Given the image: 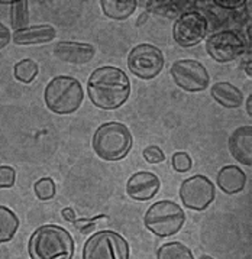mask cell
I'll return each instance as SVG.
<instances>
[{
	"label": "cell",
	"mask_w": 252,
	"mask_h": 259,
	"mask_svg": "<svg viewBox=\"0 0 252 259\" xmlns=\"http://www.w3.org/2000/svg\"><path fill=\"white\" fill-rule=\"evenodd\" d=\"M87 93L97 109L116 110L128 102L131 96V81L125 71L117 67H99L89 77Z\"/></svg>",
	"instance_id": "1"
},
{
	"label": "cell",
	"mask_w": 252,
	"mask_h": 259,
	"mask_svg": "<svg viewBox=\"0 0 252 259\" xmlns=\"http://www.w3.org/2000/svg\"><path fill=\"white\" fill-rule=\"evenodd\" d=\"M75 245L71 233L58 225H44L28 242L31 259H73Z\"/></svg>",
	"instance_id": "2"
},
{
	"label": "cell",
	"mask_w": 252,
	"mask_h": 259,
	"mask_svg": "<svg viewBox=\"0 0 252 259\" xmlns=\"http://www.w3.org/2000/svg\"><path fill=\"white\" fill-rule=\"evenodd\" d=\"M92 146L100 159L115 162L123 159L134 146V138L125 123L107 122L96 129Z\"/></svg>",
	"instance_id": "3"
},
{
	"label": "cell",
	"mask_w": 252,
	"mask_h": 259,
	"mask_svg": "<svg viewBox=\"0 0 252 259\" xmlns=\"http://www.w3.org/2000/svg\"><path fill=\"white\" fill-rule=\"evenodd\" d=\"M47 107L57 114H71L77 112L84 102L81 83L70 75L54 77L44 92Z\"/></svg>",
	"instance_id": "4"
},
{
	"label": "cell",
	"mask_w": 252,
	"mask_h": 259,
	"mask_svg": "<svg viewBox=\"0 0 252 259\" xmlns=\"http://www.w3.org/2000/svg\"><path fill=\"white\" fill-rule=\"evenodd\" d=\"M186 223L183 207L171 200H161L148 208L144 216L145 228L159 238H168L179 233Z\"/></svg>",
	"instance_id": "5"
},
{
	"label": "cell",
	"mask_w": 252,
	"mask_h": 259,
	"mask_svg": "<svg viewBox=\"0 0 252 259\" xmlns=\"http://www.w3.org/2000/svg\"><path fill=\"white\" fill-rule=\"evenodd\" d=\"M129 243L120 233L100 230L86 240L83 259H129Z\"/></svg>",
	"instance_id": "6"
},
{
	"label": "cell",
	"mask_w": 252,
	"mask_h": 259,
	"mask_svg": "<svg viewBox=\"0 0 252 259\" xmlns=\"http://www.w3.org/2000/svg\"><path fill=\"white\" fill-rule=\"evenodd\" d=\"M165 64L162 51L151 44H139L128 55V68L141 80H152L159 75Z\"/></svg>",
	"instance_id": "7"
},
{
	"label": "cell",
	"mask_w": 252,
	"mask_h": 259,
	"mask_svg": "<svg viewBox=\"0 0 252 259\" xmlns=\"http://www.w3.org/2000/svg\"><path fill=\"white\" fill-rule=\"evenodd\" d=\"M248 50L245 36L233 29H223L210 35L206 41V51L216 62H231Z\"/></svg>",
	"instance_id": "8"
},
{
	"label": "cell",
	"mask_w": 252,
	"mask_h": 259,
	"mask_svg": "<svg viewBox=\"0 0 252 259\" xmlns=\"http://www.w3.org/2000/svg\"><path fill=\"white\" fill-rule=\"evenodd\" d=\"M171 77L176 85L189 93L204 92L210 83L209 71L196 60H179L171 65Z\"/></svg>",
	"instance_id": "9"
},
{
	"label": "cell",
	"mask_w": 252,
	"mask_h": 259,
	"mask_svg": "<svg viewBox=\"0 0 252 259\" xmlns=\"http://www.w3.org/2000/svg\"><path fill=\"white\" fill-rule=\"evenodd\" d=\"M216 197L215 184L206 176L196 174L184 180L180 186V198L190 210L203 211L209 207Z\"/></svg>",
	"instance_id": "10"
},
{
	"label": "cell",
	"mask_w": 252,
	"mask_h": 259,
	"mask_svg": "<svg viewBox=\"0 0 252 259\" xmlns=\"http://www.w3.org/2000/svg\"><path fill=\"white\" fill-rule=\"evenodd\" d=\"M209 23L207 19L196 11L181 13L174 22L173 38L177 45L183 48H191L199 45L207 35Z\"/></svg>",
	"instance_id": "11"
},
{
	"label": "cell",
	"mask_w": 252,
	"mask_h": 259,
	"mask_svg": "<svg viewBox=\"0 0 252 259\" xmlns=\"http://www.w3.org/2000/svg\"><path fill=\"white\" fill-rule=\"evenodd\" d=\"M161 181L158 176L149 171H139L132 174L126 183V194L137 201H148L158 194Z\"/></svg>",
	"instance_id": "12"
},
{
	"label": "cell",
	"mask_w": 252,
	"mask_h": 259,
	"mask_svg": "<svg viewBox=\"0 0 252 259\" xmlns=\"http://www.w3.org/2000/svg\"><path fill=\"white\" fill-rule=\"evenodd\" d=\"M54 55L60 61L67 64H75L81 65L90 62L96 55V48L90 44H81V42L61 41L54 47Z\"/></svg>",
	"instance_id": "13"
},
{
	"label": "cell",
	"mask_w": 252,
	"mask_h": 259,
	"mask_svg": "<svg viewBox=\"0 0 252 259\" xmlns=\"http://www.w3.org/2000/svg\"><path fill=\"white\" fill-rule=\"evenodd\" d=\"M229 152L242 165H252V126H241L229 136Z\"/></svg>",
	"instance_id": "14"
},
{
	"label": "cell",
	"mask_w": 252,
	"mask_h": 259,
	"mask_svg": "<svg viewBox=\"0 0 252 259\" xmlns=\"http://www.w3.org/2000/svg\"><path fill=\"white\" fill-rule=\"evenodd\" d=\"M246 174L243 172L241 166L225 165L222 166L221 171L218 172L216 183L225 194H238L245 190L246 187Z\"/></svg>",
	"instance_id": "15"
},
{
	"label": "cell",
	"mask_w": 252,
	"mask_h": 259,
	"mask_svg": "<svg viewBox=\"0 0 252 259\" xmlns=\"http://www.w3.org/2000/svg\"><path fill=\"white\" fill-rule=\"evenodd\" d=\"M57 36V31L51 25H35L21 31H15L12 41L16 45H39L48 44Z\"/></svg>",
	"instance_id": "16"
},
{
	"label": "cell",
	"mask_w": 252,
	"mask_h": 259,
	"mask_svg": "<svg viewBox=\"0 0 252 259\" xmlns=\"http://www.w3.org/2000/svg\"><path fill=\"white\" fill-rule=\"evenodd\" d=\"M210 94L215 99V102L225 109H238L243 104V93L236 85L228 81L213 84L210 87Z\"/></svg>",
	"instance_id": "17"
},
{
	"label": "cell",
	"mask_w": 252,
	"mask_h": 259,
	"mask_svg": "<svg viewBox=\"0 0 252 259\" xmlns=\"http://www.w3.org/2000/svg\"><path fill=\"white\" fill-rule=\"evenodd\" d=\"M100 8L109 19L125 21L137 11V0H100Z\"/></svg>",
	"instance_id": "18"
},
{
	"label": "cell",
	"mask_w": 252,
	"mask_h": 259,
	"mask_svg": "<svg viewBox=\"0 0 252 259\" xmlns=\"http://www.w3.org/2000/svg\"><path fill=\"white\" fill-rule=\"evenodd\" d=\"M19 229V219L6 206H0V243L11 242Z\"/></svg>",
	"instance_id": "19"
},
{
	"label": "cell",
	"mask_w": 252,
	"mask_h": 259,
	"mask_svg": "<svg viewBox=\"0 0 252 259\" xmlns=\"http://www.w3.org/2000/svg\"><path fill=\"white\" fill-rule=\"evenodd\" d=\"M157 259H194V256L191 249L184 243L168 242L158 248Z\"/></svg>",
	"instance_id": "20"
},
{
	"label": "cell",
	"mask_w": 252,
	"mask_h": 259,
	"mask_svg": "<svg viewBox=\"0 0 252 259\" xmlns=\"http://www.w3.org/2000/svg\"><path fill=\"white\" fill-rule=\"evenodd\" d=\"M38 64L31 60V58H25V60H21L19 62L15 64L13 67V75L18 81H21L23 84H29L32 83L36 75H38Z\"/></svg>",
	"instance_id": "21"
},
{
	"label": "cell",
	"mask_w": 252,
	"mask_h": 259,
	"mask_svg": "<svg viewBox=\"0 0 252 259\" xmlns=\"http://www.w3.org/2000/svg\"><path fill=\"white\" fill-rule=\"evenodd\" d=\"M11 23L15 31H21L28 28L29 23V9H28V2L19 0L13 2L11 8Z\"/></svg>",
	"instance_id": "22"
},
{
	"label": "cell",
	"mask_w": 252,
	"mask_h": 259,
	"mask_svg": "<svg viewBox=\"0 0 252 259\" xmlns=\"http://www.w3.org/2000/svg\"><path fill=\"white\" fill-rule=\"evenodd\" d=\"M33 191H35V196L38 197V200L48 201V200L54 198L57 188H55V183H54L53 178L44 177L33 184Z\"/></svg>",
	"instance_id": "23"
},
{
	"label": "cell",
	"mask_w": 252,
	"mask_h": 259,
	"mask_svg": "<svg viewBox=\"0 0 252 259\" xmlns=\"http://www.w3.org/2000/svg\"><path fill=\"white\" fill-rule=\"evenodd\" d=\"M103 219H107L106 214H99V216H95V218H89V219H74L73 223L75 229H78L83 235H89V233H92L96 228V223L99 222V220H103Z\"/></svg>",
	"instance_id": "24"
},
{
	"label": "cell",
	"mask_w": 252,
	"mask_h": 259,
	"mask_svg": "<svg viewBox=\"0 0 252 259\" xmlns=\"http://www.w3.org/2000/svg\"><path fill=\"white\" fill-rule=\"evenodd\" d=\"M173 168L177 171V172H187L191 169V165H193V161L187 152H183V151H179L173 155Z\"/></svg>",
	"instance_id": "25"
},
{
	"label": "cell",
	"mask_w": 252,
	"mask_h": 259,
	"mask_svg": "<svg viewBox=\"0 0 252 259\" xmlns=\"http://www.w3.org/2000/svg\"><path fill=\"white\" fill-rule=\"evenodd\" d=\"M142 155L145 158L148 164H161L165 161V154L162 152L161 148L158 146L152 145V146H147L142 152Z\"/></svg>",
	"instance_id": "26"
},
{
	"label": "cell",
	"mask_w": 252,
	"mask_h": 259,
	"mask_svg": "<svg viewBox=\"0 0 252 259\" xmlns=\"http://www.w3.org/2000/svg\"><path fill=\"white\" fill-rule=\"evenodd\" d=\"M16 181V171L9 165H0V188H12Z\"/></svg>",
	"instance_id": "27"
},
{
	"label": "cell",
	"mask_w": 252,
	"mask_h": 259,
	"mask_svg": "<svg viewBox=\"0 0 252 259\" xmlns=\"http://www.w3.org/2000/svg\"><path fill=\"white\" fill-rule=\"evenodd\" d=\"M215 5H218L222 9H229V11H233V9H239V8H243L245 6V2L243 0H215L213 2Z\"/></svg>",
	"instance_id": "28"
},
{
	"label": "cell",
	"mask_w": 252,
	"mask_h": 259,
	"mask_svg": "<svg viewBox=\"0 0 252 259\" xmlns=\"http://www.w3.org/2000/svg\"><path fill=\"white\" fill-rule=\"evenodd\" d=\"M11 41H12L11 29H9L6 25H3V23L0 22V50H3L5 47H8Z\"/></svg>",
	"instance_id": "29"
},
{
	"label": "cell",
	"mask_w": 252,
	"mask_h": 259,
	"mask_svg": "<svg viewBox=\"0 0 252 259\" xmlns=\"http://www.w3.org/2000/svg\"><path fill=\"white\" fill-rule=\"evenodd\" d=\"M246 113L252 116V96H248L246 99Z\"/></svg>",
	"instance_id": "30"
},
{
	"label": "cell",
	"mask_w": 252,
	"mask_h": 259,
	"mask_svg": "<svg viewBox=\"0 0 252 259\" xmlns=\"http://www.w3.org/2000/svg\"><path fill=\"white\" fill-rule=\"evenodd\" d=\"M245 71H246V75H248V77H251L252 71H251V61H249V60L245 62Z\"/></svg>",
	"instance_id": "31"
},
{
	"label": "cell",
	"mask_w": 252,
	"mask_h": 259,
	"mask_svg": "<svg viewBox=\"0 0 252 259\" xmlns=\"http://www.w3.org/2000/svg\"><path fill=\"white\" fill-rule=\"evenodd\" d=\"M199 259H215V258H212V256H209V255H200Z\"/></svg>",
	"instance_id": "32"
}]
</instances>
